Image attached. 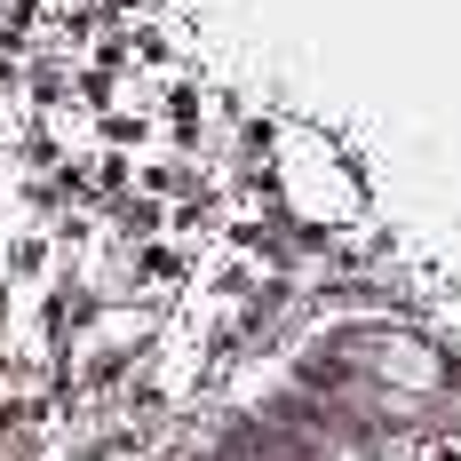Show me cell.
Wrapping results in <instances>:
<instances>
[{
	"instance_id": "6da1fadb",
	"label": "cell",
	"mask_w": 461,
	"mask_h": 461,
	"mask_svg": "<svg viewBox=\"0 0 461 461\" xmlns=\"http://www.w3.org/2000/svg\"><path fill=\"white\" fill-rule=\"evenodd\" d=\"M342 358L366 374V382H382L390 398H438V390H446V350H429L421 334H398V326L358 334Z\"/></svg>"
},
{
	"instance_id": "7a4b0ae2",
	"label": "cell",
	"mask_w": 461,
	"mask_h": 461,
	"mask_svg": "<svg viewBox=\"0 0 461 461\" xmlns=\"http://www.w3.org/2000/svg\"><path fill=\"white\" fill-rule=\"evenodd\" d=\"M319 461H382V454H366V446H350V438H334V446H319Z\"/></svg>"
}]
</instances>
